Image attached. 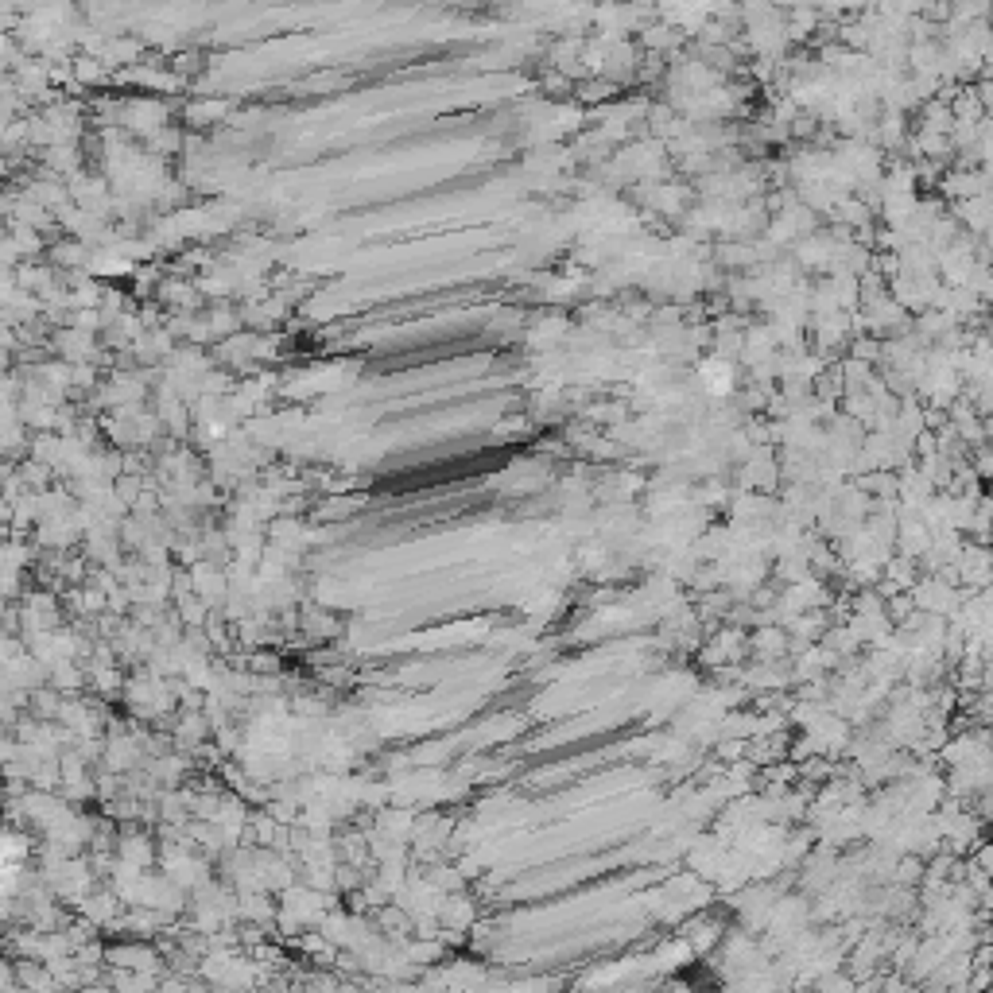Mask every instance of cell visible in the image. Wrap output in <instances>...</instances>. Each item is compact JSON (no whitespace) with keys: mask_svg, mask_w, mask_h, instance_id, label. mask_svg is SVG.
Segmentation results:
<instances>
[{"mask_svg":"<svg viewBox=\"0 0 993 993\" xmlns=\"http://www.w3.org/2000/svg\"><path fill=\"white\" fill-rule=\"evenodd\" d=\"M703 377H706V385L718 388V392L730 385V369H726L722 361H718V365H714V361H710V365H703Z\"/></svg>","mask_w":993,"mask_h":993,"instance_id":"1","label":"cell"}]
</instances>
